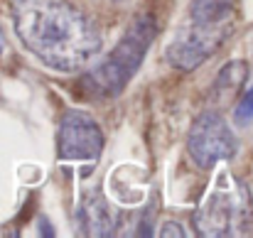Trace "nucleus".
Wrapping results in <instances>:
<instances>
[{
  "mask_svg": "<svg viewBox=\"0 0 253 238\" xmlns=\"http://www.w3.org/2000/svg\"><path fill=\"white\" fill-rule=\"evenodd\" d=\"M12 25L25 49L62 74L84 69L103 47L96 25L64 0H12Z\"/></svg>",
  "mask_w": 253,
  "mask_h": 238,
  "instance_id": "nucleus-1",
  "label": "nucleus"
},
{
  "mask_svg": "<svg viewBox=\"0 0 253 238\" xmlns=\"http://www.w3.org/2000/svg\"><path fill=\"white\" fill-rule=\"evenodd\" d=\"M158 22L153 15H138L126 35L118 40V44L111 49V54L98 62L91 72L82 77V88L88 98H113L123 93V88L130 83L135 72L140 69L150 44L155 42Z\"/></svg>",
  "mask_w": 253,
  "mask_h": 238,
  "instance_id": "nucleus-2",
  "label": "nucleus"
},
{
  "mask_svg": "<svg viewBox=\"0 0 253 238\" xmlns=\"http://www.w3.org/2000/svg\"><path fill=\"white\" fill-rule=\"evenodd\" d=\"M187 153L202 169H211L219 162L236 158L239 140L221 113L204 111L189 128Z\"/></svg>",
  "mask_w": 253,
  "mask_h": 238,
  "instance_id": "nucleus-3",
  "label": "nucleus"
},
{
  "mask_svg": "<svg viewBox=\"0 0 253 238\" xmlns=\"http://www.w3.org/2000/svg\"><path fill=\"white\" fill-rule=\"evenodd\" d=\"M231 35V25H207V22H192L184 25L168 44L165 57L172 67L182 72H194L202 67Z\"/></svg>",
  "mask_w": 253,
  "mask_h": 238,
  "instance_id": "nucleus-4",
  "label": "nucleus"
},
{
  "mask_svg": "<svg viewBox=\"0 0 253 238\" xmlns=\"http://www.w3.org/2000/svg\"><path fill=\"white\" fill-rule=\"evenodd\" d=\"M103 153V133L98 123L77 108H69L59 120L57 155L64 162H96Z\"/></svg>",
  "mask_w": 253,
  "mask_h": 238,
  "instance_id": "nucleus-5",
  "label": "nucleus"
},
{
  "mask_svg": "<svg viewBox=\"0 0 253 238\" xmlns=\"http://www.w3.org/2000/svg\"><path fill=\"white\" fill-rule=\"evenodd\" d=\"M239 214H241V201L236 199V194L229 189H216L204 199V204L194 214L197 234L211 238L229 236V234H234Z\"/></svg>",
  "mask_w": 253,
  "mask_h": 238,
  "instance_id": "nucleus-6",
  "label": "nucleus"
},
{
  "mask_svg": "<svg viewBox=\"0 0 253 238\" xmlns=\"http://www.w3.org/2000/svg\"><path fill=\"white\" fill-rule=\"evenodd\" d=\"M79 231L84 236H111L116 231V211L101 192H88L77 211Z\"/></svg>",
  "mask_w": 253,
  "mask_h": 238,
  "instance_id": "nucleus-7",
  "label": "nucleus"
},
{
  "mask_svg": "<svg viewBox=\"0 0 253 238\" xmlns=\"http://www.w3.org/2000/svg\"><path fill=\"white\" fill-rule=\"evenodd\" d=\"M234 0H192L189 20L207 25H231Z\"/></svg>",
  "mask_w": 253,
  "mask_h": 238,
  "instance_id": "nucleus-8",
  "label": "nucleus"
},
{
  "mask_svg": "<svg viewBox=\"0 0 253 238\" xmlns=\"http://www.w3.org/2000/svg\"><path fill=\"white\" fill-rule=\"evenodd\" d=\"M234 123H236L239 128H249L253 123V83L244 91L239 106L234 108Z\"/></svg>",
  "mask_w": 253,
  "mask_h": 238,
  "instance_id": "nucleus-9",
  "label": "nucleus"
},
{
  "mask_svg": "<svg viewBox=\"0 0 253 238\" xmlns=\"http://www.w3.org/2000/svg\"><path fill=\"white\" fill-rule=\"evenodd\" d=\"M160 236H184V229H179L177 221H168L165 229L160 231Z\"/></svg>",
  "mask_w": 253,
  "mask_h": 238,
  "instance_id": "nucleus-10",
  "label": "nucleus"
},
{
  "mask_svg": "<svg viewBox=\"0 0 253 238\" xmlns=\"http://www.w3.org/2000/svg\"><path fill=\"white\" fill-rule=\"evenodd\" d=\"M5 52V35H2V30H0V54Z\"/></svg>",
  "mask_w": 253,
  "mask_h": 238,
  "instance_id": "nucleus-11",
  "label": "nucleus"
}]
</instances>
